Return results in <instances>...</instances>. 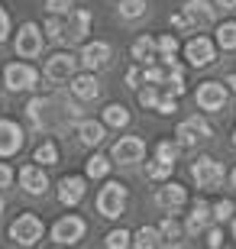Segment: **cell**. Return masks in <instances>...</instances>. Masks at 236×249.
<instances>
[{"instance_id":"cell-31","label":"cell","mask_w":236,"mask_h":249,"mask_svg":"<svg viewBox=\"0 0 236 249\" xmlns=\"http://www.w3.org/2000/svg\"><path fill=\"white\" fill-rule=\"evenodd\" d=\"M172 172H175V165H168V162H162V159H152V162L145 165V175L152 178V181H165Z\"/></svg>"},{"instance_id":"cell-37","label":"cell","mask_w":236,"mask_h":249,"mask_svg":"<svg viewBox=\"0 0 236 249\" xmlns=\"http://www.w3.org/2000/svg\"><path fill=\"white\" fill-rule=\"evenodd\" d=\"M159 233H162V240H178L182 227H178V220H175V217H165V220L159 223Z\"/></svg>"},{"instance_id":"cell-15","label":"cell","mask_w":236,"mask_h":249,"mask_svg":"<svg viewBox=\"0 0 236 249\" xmlns=\"http://www.w3.org/2000/svg\"><path fill=\"white\" fill-rule=\"evenodd\" d=\"M17 178H19V185H23V191H26V194H33V197L46 194V188H49V175H46V168H42V165H36V162L23 165Z\"/></svg>"},{"instance_id":"cell-43","label":"cell","mask_w":236,"mask_h":249,"mask_svg":"<svg viewBox=\"0 0 236 249\" xmlns=\"http://www.w3.org/2000/svg\"><path fill=\"white\" fill-rule=\"evenodd\" d=\"M217 7H227V10H233V7H236V0H217Z\"/></svg>"},{"instance_id":"cell-27","label":"cell","mask_w":236,"mask_h":249,"mask_svg":"<svg viewBox=\"0 0 236 249\" xmlns=\"http://www.w3.org/2000/svg\"><path fill=\"white\" fill-rule=\"evenodd\" d=\"M165 97V91H162V84H145L143 91H139V104H143L145 110H155L159 107V101Z\"/></svg>"},{"instance_id":"cell-34","label":"cell","mask_w":236,"mask_h":249,"mask_svg":"<svg viewBox=\"0 0 236 249\" xmlns=\"http://www.w3.org/2000/svg\"><path fill=\"white\" fill-rule=\"evenodd\" d=\"M145 13V0H120V17L123 19H139Z\"/></svg>"},{"instance_id":"cell-14","label":"cell","mask_w":236,"mask_h":249,"mask_svg":"<svg viewBox=\"0 0 236 249\" xmlns=\"http://www.w3.org/2000/svg\"><path fill=\"white\" fill-rule=\"evenodd\" d=\"M143 156H145V142L139 136H123L113 142V162H120V165L143 162Z\"/></svg>"},{"instance_id":"cell-46","label":"cell","mask_w":236,"mask_h":249,"mask_svg":"<svg viewBox=\"0 0 236 249\" xmlns=\"http://www.w3.org/2000/svg\"><path fill=\"white\" fill-rule=\"evenodd\" d=\"M230 185L236 188V168H233V172H230Z\"/></svg>"},{"instance_id":"cell-6","label":"cell","mask_w":236,"mask_h":249,"mask_svg":"<svg viewBox=\"0 0 236 249\" xmlns=\"http://www.w3.org/2000/svg\"><path fill=\"white\" fill-rule=\"evenodd\" d=\"M3 84L10 91H33L39 84V71L29 62H10L3 68Z\"/></svg>"},{"instance_id":"cell-22","label":"cell","mask_w":236,"mask_h":249,"mask_svg":"<svg viewBox=\"0 0 236 249\" xmlns=\"http://www.w3.org/2000/svg\"><path fill=\"white\" fill-rule=\"evenodd\" d=\"M58 159H62V152H58V146H55L52 139L39 142V146H36V152H33V162H36V165H42V168L58 165Z\"/></svg>"},{"instance_id":"cell-9","label":"cell","mask_w":236,"mask_h":249,"mask_svg":"<svg viewBox=\"0 0 236 249\" xmlns=\"http://www.w3.org/2000/svg\"><path fill=\"white\" fill-rule=\"evenodd\" d=\"M13 49H17L19 58H36L42 52V29L36 23H23L17 39H13Z\"/></svg>"},{"instance_id":"cell-47","label":"cell","mask_w":236,"mask_h":249,"mask_svg":"<svg viewBox=\"0 0 236 249\" xmlns=\"http://www.w3.org/2000/svg\"><path fill=\"white\" fill-rule=\"evenodd\" d=\"M3 207H7V201H3V194H0V213H3Z\"/></svg>"},{"instance_id":"cell-49","label":"cell","mask_w":236,"mask_h":249,"mask_svg":"<svg viewBox=\"0 0 236 249\" xmlns=\"http://www.w3.org/2000/svg\"><path fill=\"white\" fill-rule=\"evenodd\" d=\"M55 249H65V246H55Z\"/></svg>"},{"instance_id":"cell-17","label":"cell","mask_w":236,"mask_h":249,"mask_svg":"<svg viewBox=\"0 0 236 249\" xmlns=\"http://www.w3.org/2000/svg\"><path fill=\"white\" fill-rule=\"evenodd\" d=\"M210 220H214V207H210L204 197H198V201L191 204V213H188V220H184V230L188 233H204L210 227Z\"/></svg>"},{"instance_id":"cell-42","label":"cell","mask_w":236,"mask_h":249,"mask_svg":"<svg viewBox=\"0 0 236 249\" xmlns=\"http://www.w3.org/2000/svg\"><path fill=\"white\" fill-rule=\"evenodd\" d=\"M159 249H182V243H178V240H162Z\"/></svg>"},{"instance_id":"cell-25","label":"cell","mask_w":236,"mask_h":249,"mask_svg":"<svg viewBox=\"0 0 236 249\" xmlns=\"http://www.w3.org/2000/svg\"><path fill=\"white\" fill-rule=\"evenodd\" d=\"M155 49H159V55H162L165 65H175L178 58H175V52H178V39L172 36V33H165V36L155 39Z\"/></svg>"},{"instance_id":"cell-4","label":"cell","mask_w":236,"mask_h":249,"mask_svg":"<svg viewBox=\"0 0 236 249\" xmlns=\"http://www.w3.org/2000/svg\"><path fill=\"white\" fill-rule=\"evenodd\" d=\"M127 185H120V181H107V185L100 188L97 194V213L100 217H107V220H117V217H123V211H127Z\"/></svg>"},{"instance_id":"cell-23","label":"cell","mask_w":236,"mask_h":249,"mask_svg":"<svg viewBox=\"0 0 236 249\" xmlns=\"http://www.w3.org/2000/svg\"><path fill=\"white\" fill-rule=\"evenodd\" d=\"M155 52H159V49H155V39L152 36H139L136 42H133V58H136L139 65H152Z\"/></svg>"},{"instance_id":"cell-29","label":"cell","mask_w":236,"mask_h":249,"mask_svg":"<svg viewBox=\"0 0 236 249\" xmlns=\"http://www.w3.org/2000/svg\"><path fill=\"white\" fill-rule=\"evenodd\" d=\"M217 46L220 49H236V23L230 19V23H220L217 26Z\"/></svg>"},{"instance_id":"cell-18","label":"cell","mask_w":236,"mask_h":249,"mask_svg":"<svg viewBox=\"0 0 236 249\" xmlns=\"http://www.w3.org/2000/svg\"><path fill=\"white\" fill-rule=\"evenodd\" d=\"M88 26H91V13L84 7H74L68 13V26H65V42H81L88 36Z\"/></svg>"},{"instance_id":"cell-44","label":"cell","mask_w":236,"mask_h":249,"mask_svg":"<svg viewBox=\"0 0 236 249\" xmlns=\"http://www.w3.org/2000/svg\"><path fill=\"white\" fill-rule=\"evenodd\" d=\"M230 91H236V71L230 74Z\"/></svg>"},{"instance_id":"cell-40","label":"cell","mask_w":236,"mask_h":249,"mask_svg":"<svg viewBox=\"0 0 236 249\" xmlns=\"http://www.w3.org/2000/svg\"><path fill=\"white\" fill-rule=\"evenodd\" d=\"M10 181H13V168L7 162H0V188H10Z\"/></svg>"},{"instance_id":"cell-20","label":"cell","mask_w":236,"mask_h":249,"mask_svg":"<svg viewBox=\"0 0 236 249\" xmlns=\"http://www.w3.org/2000/svg\"><path fill=\"white\" fill-rule=\"evenodd\" d=\"M68 88H72V97H78V101H97L100 97V81L94 74H74Z\"/></svg>"},{"instance_id":"cell-26","label":"cell","mask_w":236,"mask_h":249,"mask_svg":"<svg viewBox=\"0 0 236 249\" xmlns=\"http://www.w3.org/2000/svg\"><path fill=\"white\" fill-rule=\"evenodd\" d=\"M104 123H107V126H127L129 123V110L127 107H123V104H110L107 110H104Z\"/></svg>"},{"instance_id":"cell-39","label":"cell","mask_w":236,"mask_h":249,"mask_svg":"<svg viewBox=\"0 0 236 249\" xmlns=\"http://www.w3.org/2000/svg\"><path fill=\"white\" fill-rule=\"evenodd\" d=\"M143 78H145V74H143V68H139V62L133 65V68H127V84H129V88H139Z\"/></svg>"},{"instance_id":"cell-11","label":"cell","mask_w":236,"mask_h":249,"mask_svg":"<svg viewBox=\"0 0 236 249\" xmlns=\"http://www.w3.org/2000/svg\"><path fill=\"white\" fill-rule=\"evenodd\" d=\"M184 58H188L194 68H204V65H214L217 62V42L207 36H194L184 46Z\"/></svg>"},{"instance_id":"cell-48","label":"cell","mask_w":236,"mask_h":249,"mask_svg":"<svg viewBox=\"0 0 236 249\" xmlns=\"http://www.w3.org/2000/svg\"><path fill=\"white\" fill-rule=\"evenodd\" d=\"M233 146H236V133H233Z\"/></svg>"},{"instance_id":"cell-38","label":"cell","mask_w":236,"mask_h":249,"mask_svg":"<svg viewBox=\"0 0 236 249\" xmlns=\"http://www.w3.org/2000/svg\"><path fill=\"white\" fill-rule=\"evenodd\" d=\"M207 249H223V230L220 227H210L207 230Z\"/></svg>"},{"instance_id":"cell-10","label":"cell","mask_w":236,"mask_h":249,"mask_svg":"<svg viewBox=\"0 0 236 249\" xmlns=\"http://www.w3.org/2000/svg\"><path fill=\"white\" fill-rule=\"evenodd\" d=\"M23 142H26L23 126L17 120H10V117H0V159L17 156L19 149H23Z\"/></svg>"},{"instance_id":"cell-28","label":"cell","mask_w":236,"mask_h":249,"mask_svg":"<svg viewBox=\"0 0 236 249\" xmlns=\"http://www.w3.org/2000/svg\"><path fill=\"white\" fill-rule=\"evenodd\" d=\"M107 175H110V159L104 152L88 159V178H107Z\"/></svg>"},{"instance_id":"cell-3","label":"cell","mask_w":236,"mask_h":249,"mask_svg":"<svg viewBox=\"0 0 236 249\" xmlns=\"http://www.w3.org/2000/svg\"><path fill=\"white\" fill-rule=\"evenodd\" d=\"M191 178H194V185H198L200 191H217V188L223 185L227 172H223V165H220L214 156H200V159H194V165H191Z\"/></svg>"},{"instance_id":"cell-7","label":"cell","mask_w":236,"mask_h":249,"mask_svg":"<svg viewBox=\"0 0 236 249\" xmlns=\"http://www.w3.org/2000/svg\"><path fill=\"white\" fill-rule=\"evenodd\" d=\"M84 233H88V223H84L81 217H74V213L58 217V220L52 223V240L58 243V246H74V243H81Z\"/></svg>"},{"instance_id":"cell-36","label":"cell","mask_w":236,"mask_h":249,"mask_svg":"<svg viewBox=\"0 0 236 249\" xmlns=\"http://www.w3.org/2000/svg\"><path fill=\"white\" fill-rule=\"evenodd\" d=\"M46 10L52 17H68L74 10V0H46Z\"/></svg>"},{"instance_id":"cell-32","label":"cell","mask_w":236,"mask_h":249,"mask_svg":"<svg viewBox=\"0 0 236 249\" xmlns=\"http://www.w3.org/2000/svg\"><path fill=\"white\" fill-rule=\"evenodd\" d=\"M104 243H107V249H127L129 243H133V233L123 230V227H117V230L107 233V240H104Z\"/></svg>"},{"instance_id":"cell-2","label":"cell","mask_w":236,"mask_h":249,"mask_svg":"<svg viewBox=\"0 0 236 249\" xmlns=\"http://www.w3.org/2000/svg\"><path fill=\"white\" fill-rule=\"evenodd\" d=\"M42 233H46V223L39 220L36 213H19L17 220L10 223V240L23 249H33L42 240Z\"/></svg>"},{"instance_id":"cell-19","label":"cell","mask_w":236,"mask_h":249,"mask_svg":"<svg viewBox=\"0 0 236 249\" xmlns=\"http://www.w3.org/2000/svg\"><path fill=\"white\" fill-rule=\"evenodd\" d=\"M58 201L65 207H74V204L84 201V178L81 175H65L58 181Z\"/></svg>"},{"instance_id":"cell-45","label":"cell","mask_w":236,"mask_h":249,"mask_svg":"<svg viewBox=\"0 0 236 249\" xmlns=\"http://www.w3.org/2000/svg\"><path fill=\"white\" fill-rule=\"evenodd\" d=\"M230 233H233V240H236V217L230 220Z\"/></svg>"},{"instance_id":"cell-35","label":"cell","mask_w":236,"mask_h":249,"mask_svg":"<svg viewBox=\"0 0 236 249\" xmlns=\"http://www.w3.org/2000/svg\"><path fill=\"white\" fill-rule=\"evenodd\" d=\"M233 217H236V204L233 201H227V197H223V201L214 204V220L227 223V220H233Z\"/></svg>"},{"instance_id":"cell-1","label":"cell","mask_w":236,"mask_h":249,"mask_svg":"<svg viewBox=\"0 0 236 249\" xmlns=\"http://www.w3.org/2000/svg\"><path fill=\"white\" fill-rule=\"evenodd\" d=\"M214 23V7L207 0H188L182 13H172V26L178 33H198Z\"/></svg>"},{"instance_id":"cell-21","label":"cell","mask_w":236,"mask_h":249,"mask_svg":"<svg viewBox=\"0 0 236 249\" xmlns=\"http://www.w3.org/2000/svg\"><path fill=\"white\" fill-rule=\"evenodd\" d=\"M107 136V126L100 120H81L78 123V139H81L84 146H100Z\"/></svg>"},{"instance_id":"cell-12","label":"cell","mask_w":236,"mask_h":249,"mask_svg":"<svg viewBox=\"0 0 236 249\" xmlns=\"http://www.w3.org/2000/svg\"><path fill=\"white\" fill-rule=\"evenodd\" d=\"M155 207L159 211H182L184 204H188V188L178 185V181H165L159 191H155Z\"/></svg>"},{"instance_id":"cell-30","label":"cell","mask_w":236,"mask_h":249,"mask_svg":"<svg viewBox=\"0 0 236 249\" xmlns=\"http://www.w3.org/2000/svg\"><path fill=\"white\" fill-rule=\"evenodd\" d=\"M178 142H172V139H162L159 146H155V159H162V162H168V165H175L178 162Z\"/></svg>"},{"instance_id":"cell-5","label":"cell","mask_w":236,"mask_h":249,"mask_svg":"<svg viewBox=\"0 0 236 249\" xmlns=\"http://www.w3.org/2000/svg\"><path fill=\"white\" fill-rule=\"evenodd\" d=\"M175 142H178V149H194V146H200L204 139H210L214 136V129H210V123H204V117H188V120H182L178 123V129H175Z\"/></svg>"},{"instance_id":"cell-8","label":"cell","mask_w":236,"mask_h":249,"mask_svg":"<svg viewBox=\"0 0 236 249\" xmlns=\"http://www.w3.org/2000/svg\"><path fill=\"white\" fill-rule=\"evenodd\" d=\"M194 101H198V107L200 110H207V113H217V110H223L227 107V101H230V91L223 88L220 81H204L194 91Z\"/></svg>"},{"instance_id":"cell-16","label":"cell","mask_w":236,"mask_h":249,"mask_svg":"<svg viewBox=\"0 0 236 249\" xmlns=\"http://www.w3.org/2000/svg\"><path fill=\"white\" fill-rule=\"evenodd\" d=\"M78 62H81L84 68H91V71L107 68V65L113 62V49H110V42H88V46L81 49Z\"/></svg>"},{"instance_id":"cell-13","label":"cell","mask_w":236,"mask_h":249,"mask_svg":"<svg viewBox=\"0 0 236 249\" xmlns=\"http://www.w3.org/2000/svg\"><path fill=\"white\" fill-rule=\"evenodd\" d=\"M74 68H78V58L72 52H55L46 58V78L49 81H72Z\"/></svg>"},{"instance_id":"cell-41","label":"cell","mask_w":236,"mask_h":249,"mask_svg":"<svg viewBox=\"0 0 236 249\" xmlns=\"http://www.w3.org/2000/svg\"><path fill=\"white\" fill-rule=\"evenodd\" d=\"M10 36V17H7V10L0 7V42Z\"/></svg>"},{"instance_id":"cell-24","label":"cell","mask_w":236,"mask_h":249,"mask_svg":"<svg viewBox=\"0 0 236 249\" xmlns=\"http://www.w3.org/2000/svg\"><path fill=\"white\" fill-rule=\"evenodd\" d=\"M159 243H162L159 227H143V230L133 236V246H136V249H159Z\"/></svg>"},{"instance_id":"cell-33","label":"cell","mask_w":236,"mask_h":249,"mask_svg":"<svg viewBox=\"0 0 236 249\" xmlns=\"http://www.w3.org/2000/svg\"><path fill=\"white\" fill-rule=\"evenodd\" d=\"M65 26H68V23H65L62 17H52V13H49V19H46V36L52 39V42H65Z\"/></svg>"}]
</instances>
